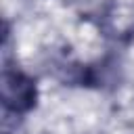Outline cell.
<instances>
[{
    "instance_id": "cell-1",
    "label": "cell",
    "mask_w": 134,
    "mask_h": 134,
    "mask_svg": "<svg viewBox=\"0 0 134 134\" xmlns=\"http://www.w3.org/2000/svg\"><path fill=\"white\" fill-rule=\"evenodd\" d=\"M36 84L31 77L17 69H4L2 73V103L15 113H25L36 105Z\"/></svg>"
}]
</instances>
